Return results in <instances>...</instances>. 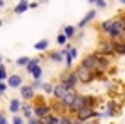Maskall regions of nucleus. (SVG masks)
<instances>
[{
	"mask_svg": "<svg viewBox=\"0 0 125 124\" xmlns=\"http://www.w3.org/2000/svg\"><path fill=\"white\" fill-rule=\"evenodd\" d=\"M98 31H100V35L111 38V40H118V38L125 37V24L120 15H114L113 18H107L98 24Z\"/></svg>",
	"mask_w": 125,
	"mask_h": 124,
	"instance_id": "f257e3e1",
	"label": "nucleus"
},
{
	"mask_svg": "<svg viewBox=\"0 0 125 124\" xmlns=\"http://www.w3.org/2000/svg\"><path fill=\"white\" fill-rule=\"evenodd\" d=\"M80 64H83L85 68H89V69H93L94 73H107V71L111 69V58L105 57V55L98 53L96 49L93 51V53H87L83 58L80 60Z\"/></svg>",
	"mask_w": 125,
	"mask_h": 124,
	"instance_id": "f03ea898",
	"label": "nucleus"
},
{
	"mask_svg": "<svg viewBox=\"0 0 125 124\" xmlns=\"http://www.w3.org/2000/svg\"><path fill=\"white\" fill-rule=\"evenodd\" d=\"M31 104H33V111H34L36 119H45L53 113L51 111V106H49V100L45 99L44 93H36V97L31 100Z\"/></svg>",
	"mask_w": 125,
	"mask_h": 124,
	"instance_id": "7ed1b4c3",
	"label": "nucleus"
},
{
	"mask_svg": "<svg viewBox=\"0 0 125 124\" xmlns=\"http://www.w3.org/2000/svg\"><path fill=\"white\" fill-rule=\"evenodd\" d=\"M74 71H76V77H78L80 84H83V86H89V84H93L96 80V73L93 69H89V68H85L83 64H78L74 68Z\"/></svg>",
	"mask_w": 125,
	"mask_h": 124,
	"instance_id": "20e7f679",
	"label": "nucleus"
},
{
	"mask_svg": "<svg viewBox=\"0 0 125 124\" xmlns=\"http://www.w3.org/2000/svg\"><path fill=\"white\" fill-rule=\"evenodd\" d=\"M96 51H98V53H102V55H105V57H109V58H114L116 57V53H114V42L111 40V38L103 37V35L98 38V42H96Z\"/></svg>",
	"mask_w": 125,
	"mask_h": 124,
	"instance_id": "39448f33",
	"label": "nucleus"
},
{
	"mask_svg": "<svg viewBox=\"0 0 125 124\" xmlns=\"http://www.w3.org/2000/svg\"><path fill=\"white\" fill-rule=\"evenodd\" d=\"M58 82H62L63 86H67L69 89H76V86L80 84L78 77H76L74 69H63L62 73L58 75Z\"/></svg>",
	"mask_w": 125,
	"mask_h": 124,
	"instance_id": "423d86ee",
	"label": "nucleus"
},
{
	"mask_svg": "<svg viewBox=\"0 0 125 124\" xmlns=\"http://www.w3.org/2000/svg\"><path fill=\"white\" fill-rule=\"evenodd\" d=\"M74 117L78 119L80 122H89V121H93V119H102L103 117V113H100L98 110H93V108H89V106H83L82 110H78V111L74 113Z\"/></svg>",
	"mask_w": 125,
	"mask_h": 124,
	"instance_id": "0eeeda50",
	"label": "nucleus"
},
{
	"mask_svg": "<svg viewBox=\"0 0 125 124\" xmlns=\"http://www.w3.org/2000/svg\"><path fill=\"white\" fill-rule=\"evenodd\" d=\"M122 115V104L114 99H109L105 102V113L103 117H120Z\"/></svg>",
	"mask_w": 125,
	"mask_h": 124,
	"instance_id": "6e6552de",
	"label": "nucleus"
},
{
	"mask_svg": "<svg viewBox=\"0 0 125 124\" xmlns=\"http://www.w3.org/2000/svg\"><path fill=\"white\" fill-rule=\"evenodd\" d=\"M49 106H51V111H53L54 115H60V117H62V115H67L69 113V108L65 104H63V100H60V99H51L49 100Z\"/></svg>",
	"mask_w": 125,
	"mask_h": 124,
	"instance_id": "1a4fd4ad",
	"label": "nucleus"
},
{
	"mask_svg": "<svg viewBox=\"0 0 125 124\" xmlns=\"http://www.w3.org/2000/svg\"><path fill=\"white\" fill-rule=\"evenodd\" d=\"M18 91H20V99L24 102H31L34 97H36V89L33 88V84H24Z\"/></svg>",
	"mask_w": 125,
	"mask_h": 124,
	"instance_id": "9d476101",
	"label": "nucleus"
},
{
	"mask_svg": "<svg viewBox=\"0 0 125 124\" xmlns=\"http://www.w3.org/2000/svg\"><path fill=\"white\" fill-rule=\"evenodd\" d=\"M6 82H7V86H9L11 89H20L24 86V77L20 73H9Z\"/></svg>",
	"mask_w": 125,
	"mask_h": 124,
	"instance_id": "9b49d317",
	"label": "nucleus"
},
{
	"mask_svg": "<svg viewBox=\"0 0 125 124\" xmlns=\"http://www.w3.org/2000/svg\"><path fill=\"white\" fill-rule=\"evenodd\" d=\"M45 57H47V60H51L54 64H62L65 53H63L62 48H60V49H49V51H45Z\"/></svg>",
	"mask_w": 125,
	"mask_h": 124,
	"instance_id": "f8f14e48",
	"label": "nucleus"
},
{
	"mask_svg": "<svg viewBox=\"0 0 125 124\" xmlns=\"http://www.w3.org/2000/svg\"><path fill=\"white\" fill-rule=\"evenodd\" d=\"M83 106H85V95L83 93H78V95L74 97V100H73V104L69 106V113L74 117V113L78 111V110H82Z\"/></svg>",
	"mask_w": 125,
	"mask_h": 124,
	"instance_id": "ddd939ff",
	"label": "nucleus"
},
{
	"mask_svg": "<svg viewBox=\"0 0 125 124\" xmlns=\"http://www.w3.org/2000/svg\"><path fill=\"white\" fill-rule=\"evenodd\" d=\"M22 106H24V100H22V99H18V97L9 99V111H11L13 115L22 113Z\"/></svg>",
	"mask_w": 125,
	"mask_h": 124,
	"instance_id": "4468645a",
	"label": "nucleus"
},
{
	"mask_svg": "<svg viewBox=\"0 0 125 124\" xmlns=\"http://www.w3.org/2000/svg\"><path fill=\"white\" fill-rule=\"evenodd\" d=\"M96 15H98V9H96V7H93L91 11H87V13H85V16L78 22V29H83L89 22H93V20L96 18Z\"/></svg>",
	"mask_w": 125,
	"mask_h": 124,
	"instance_id": "2eb2a0df",
	"label": "nucleus"
},
{
	"mask_svg": "<svg viewBox=\"0 0 125 124\" xmlns=\"http://www.w3.org/2000/svg\"><path fill=\"white\" fill-rule=\"evenodd\" d=\"M103 104V99L98 95H85V106H89V108L93 110H98V106Z\"/></svg>",
	"mask_w": 125,
	"mask_h": 124,
	"instance_id": "dca6fc26",
	"label": "nucleus"
},
{
	"mask_svg": "<svg viewBox=\"0 0 125 124\" xmlns=\"http://www.w3.org/2000/svg\"><path fill=\"white\" fill-rule=\"evenodd\" d=\"M67 91H69V88H67V86H63L62 82H56V84H54V91H53V97H54V99H60V100H62L63 97L67 95Z\"/></svg>",
	"mask_w": 125,
	"mask_h": 124,
	"instance_id": "f3484780",
	"label": "nucleus"
},
{
	"mask_svg": "<svg viewBox=\"0 0 125 124\" xmlns=\"http://www.w3.org/2000/svg\"><path fill=\"white\" fill-rule=\"evenodd\" d=\"M25 71L33 77V80H42V75H44L42 66H27V68H25Z\"/></svg>",
	"mask_w": 125,
	"mask_h": 124,
	"instance_id": "a211bd4d",
	"label": "nucleus"
},
{
	"mask_svg": "<svg viewBox=\"0 0 125 124\" xmlns=\"http://www.w3.org/2000/svg\"><path fill=\"white\" fill-rule=\"evenodd\" d=\"M114 42V53L116 57H125V37L123 38H118V40H113Z\"/></svg>",
	"mask_w": 125,
	"mask_h": 124,
	"instance_id": "6ab92c4d",
	"label": "nucleus"
},
{
	"mask_svg": "<svg viewBox=\"0 0 125 124\" xmlns=\"http://www.w3.org/2000/svg\"><path fill=\"white\" fill-rule=\"evenodd\" d=\"M22 117L25 119V121H29V119H33L34 117V111H33V104L31 102H24V106H22Z\"/></svg>",
	"mask_w": 125,
	"mask_h": 124,
	"instance_id": "aec40b11",
	"label": "nucleus"
},
{
	"mask_svg": "<svg viewBox=\"0 0 125 124\" xmlns=\"http://www.w3.org/2000/svg\"><path fill=\"white\" fill-rule=\"evenodd\" d=\"M36 51H40V53H44V51H49V38H40L38 42H34L33 46Z\"/></svg>",
	"mask_w": 125,
	"mask_h": 124,
	"instance_id": "412c9836",
	"label": "nucleus"
},
{
	"mask_svg": "<svg viewBox=\"0 0 125 124\" xmlns=\"http://www.w3.org/2000/svg\"><path fill=\"white\" fill-rule=\"evenodd\" d=\"M60 124H83V122H80L76 117H73L71 113H67V115H62V117H60Z\"/></svg>",
	"mask_w": 125,
	"mask_h": 124,
	"instance_id": "4be33fe9",
	"label": "nucleus"
},
{
	"mask_svg": "<svg viewBox=\"0 0 125 124\" xmlns=\"http://www.w3.org/2000/svg\"><path fill=\"white\" fill-rule=\"evenodd\" d=\"M27 9H29V2H27V0H20V2L15 6V9H13V11H15L16 15H22V13H25Z\"/></svg>",
	"mask_w": 125,
	"mask_h": 124,
	"instance_id": "5701e85b",
	"label": "nucleus"
},
{
	"mask_svg": "<svg viewBox=\"0 0 125 124\" xmlns=\"http://www.w3.org/2000/svg\"><path fill=\"white\" fill-rule=\"evenodd\" d=\"M76 31H78V28H74V26H63V29H62V33L69 38V40L76 37Z\"/></svg>",
	"mask_w": 125,
	"mask_h": 124,
	"instance_id": "b1692460",
	"label": "nucleus"
},
{
	"mask_svg": "<svg viewBox=\"0 0 125 124\" xmlns=\"http://www.w3.org/2000/svg\"><path fill=\"white\" fill-rule=\"evenodd\" d=\"M76 95H78V91H76V89H69V91H67V95L62 99V100H63V104H65L67 108H69V106L73 104V100H74V97H76Z\"/></svg>",
	"mask_w": 125,
	"mask_h": 124,
	"instance_id": "393cba45",
	"label": "nucleus"
},
{
	"mask_svg": "<svg viewBox=\"0 0 125 124\" xmlns=\"http://www.w3.org/2000/svg\"><path fill=\"white\" fill-rule=\"evenodd\" d=\"M53 91H54V82H44L42 84V93H44V95L53 97Z\"/></svg>",
	"mask_w": 125,
	"mask_h": 124,
	"instance_id": "a878e982",
	"label": "nucleus"
},
{
	"mask_svg": "<svg viewBox=\"0 0 125 124\" xmlns=\"http://www.w3.org/2000/svg\"><path fill=\"white\" fill-rule=\"evenodd\" d=\"M42 121H44V124H60V115H54V113H51L49 117L42 119Z\"/></svg>",
	"mask_w": 125,
	"mask_h": 124,
	"instance_id": "bb28decb",
	"label": "nucleus"
},
{
	"mask_svg": "<svg viewBox=\"0 0 125 124\" xmlns=\"http://www.w3.org/2000/svg\"><path fill=\"white\" fill-rule=\"evenodd\" d=\"M29 60H31V57H25V55H24V57H18V58H16L15 64H16V68H25V66L29 64Z\"/></svg>",
	"mask_w": 125,
	"mask_h": 124,
	"instance_id": "cd10ccee",
	"label": "nucleus"
},
{
	"mask_svg": "<svg viewBox=\"0 0 125 124\" xmlns=\"http://www.w3.org/2000/svg\"><path fill=\"white\" fill-rule=\"evenodd\" d=\"M87 2L91 4V6H94L96 9H105V7H107V2H105V0H87Z\"/></svg>",
	"mask_w": 125,
	"mask_h": 124,
	"instance_id": "c85d7f7f",
	"label": "nucleus"
},
{
	"mask_svg": "<svg viewBox=\"0 0 125 124\" xmlns=\"http://www.w3.org/2000/svg\"><path fill=\"white\" fill-rule=\"evenodd\" d=\"M56 44H58V46H67V44H69V38L63 35L62 31H60L58 35H56Z\"/></svg>",
	"mask_w": 125,
	"mask_h": 124,
	"instance_id": "c756f323",
	"label": "nucleus"
},
{
	"mask_svg": "<svg viewBox=\"0 0 125 124\" xmlns=\"http://www.w3.org/2000/svg\"><path fill=\"white\" fill-rule=\"evenodd\" d=\"M11 124H27V121L22 117V115H13V119H11Z\"/></svg>",
	"mask_w": 125,
	"mask_h": 124,
	"instance_id": "7c9ffc66",
	"label": "nucleus"
},
{
	"mask_svg": "<svg viewBox=\"0 0 125 124\" xmlns=\"http://www.w3.org/2000/svg\"><path fill=\"white\" fill-rule=\"evenodd\" d=\"M7 77H9V71H7L6 64H2L0 66V80H7Z\"/></svg>",
	"mask_w": 125,
	"mask_h": 124,
	"instance_id": "2f4dec72",
	"label": "nucleus"
},
{
	"mask_svg": "<svg viewBox=\"0 0 125 124\" xmlns=\"http://www.w3.org/2000/svg\"><path fill=\"white\" fill-rule=\"evenodd\" d=\"M9 89V86H7V82L6 80H0V97H4L6 95V91Z\"/></svg>",
	"mask_w": 125,
	"mask_h": 124,
	"instance_id": "473e14b6",
	"label": "nucleus"
},
{
	"mask_svg": "<svg viewBox=\"0 0 125 124\" xmlns=\"http://www.w3.org/2000/svg\"><path fill=\"white\" fill-rule=\"evenodd\" d=\"M31 84H33L34 89H42V84H44V82H42V80H33Z\"/></svg>",
	"mask_w": 125,
	"mask_h": 124,
	"instance_id": "72a5a7b5",
	"label": "nucleus"
},
{
	"mask_svg": "<svg viewBox=\"0 0 125 124\" xmlns=\"http://www.w3.org/2000/svg\"><path fill=\"white\" fill-rule=\"evenodd\" d=\"M40 6V2H29V9H36Z\"/></svg>",
	"mask_w": 125,
	"mask_h": 124,
	"instance_id": "f704fd0d",
	"label": "nucleus"
},
{
	"mask_svg": "<svg viewBox=\"0 0 125 124\" xmlns=\"http://www.w3.org/2000/svg\"><path fill=\"white\" fill-rule=\"evenodd\" d=\"M0 124H9V121L6 119V115H4V117H0Z\"/></svg>",
	"mask_w": 125,
	"mask_h": 124,
	"instance_id": "c9c22d12",
	"label": "nucleus"
},
{
	"mask_svg": "<svg viewBox=\"0 0 125 124\" xmlns=\"http://www.w3.org/2000/svg\"><path fill=\"white\" fill-rule=\"evenodd\" d=\"M118 15H120V16H122V20H123V24H125V9H122V11H120V13H118Z\"/></svg>",
	"mask_w": 125,
	"mask_h": 124,
	"instance_id": "e433bc0d",
	"label": "nucleus"
},
{
	"mask_svg": "<svg viewBox=\"0 0 125 124\" xmlns=\"http://www.w3.org/2000/svg\"><path fill=\"white\" fill-rule=\"evenodd\" d=\"M2 7H6V2H4V0H0V9H2Z\"/></svg>",
	"mask_w": 125,
	"mask_h": 124,
	"instance_id": "4c0bfd02",
	"label": "nucleus"
},
{
	"mask_svg": "<svg viewBox=\"0 0 125 124\" xmlns=\"http://www.w3.org/2000/svg\"><path fill=\"white\" fill-rule=\"evenodd\" d=\"M2 64H4V57L0 55V66H2Z\"/></svg>",
	"mask_w": 125,
	"mask_h": 124,
	"instance_id": "58836bf2",
	"label": "nucleus"
},
{
	"mask_svg": "<svg viewBox=\"0 0 125 124\" xmlns=\"http://www.w3.org/2000/svg\"><path fill=\"white\" fill-rule=\"evenodd\" d=\"M118 2H120V4H122V6H125V0H118Z\"/></svg>",
	"mask_w": 125,
	"mask_h": 124,
	"instance_id": "ea45409f",
	"label": "nucleus"
},
{
	"mask_svg": "<svg viewBox=\"0 0 125 124\" xmlns=\"http://www.w3.org/2000/svg\"><path fill=\"white\" fill-rule=\"evenodd\" d=\"M2 24H4V20H2V18H0V26H2Z\"/></svg>",
	"mask_w": 125,
	"mask_h": 124,
	"instance_id": "a19ab883",
	"label": "nucleus"
},
{
	"mask_svg": "<svg viewBox=\"0 0 125 124\" xmlns=\"http://www.w3.org/2000/svg\"><path fill=\"white\" fill-rule=\"evenodd\" d=\"M113 124H116V122H113Z\"/></svg>",
	"mask_w": 125,
	"mask_h": 124,
	"instance_id": "79ce46f5",
	"label": "nucleus"
}]
</instances>
